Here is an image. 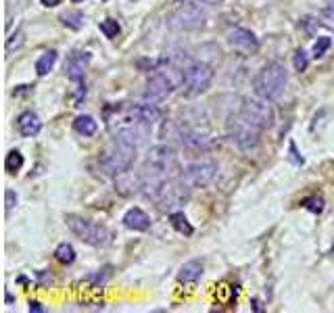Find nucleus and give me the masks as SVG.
<instances>
[{"instance_id": "obj_1", "label": "nucleus", "mask_w": 334, "mask_h": 313, "mask_svg": "<svg viewBox=\"0 0 334 313\" xmlns=\"http://www.w3.org/2000/svg\"><path fill=\"white\" fill-rule=\"evenodd\" d=\"M178 171V154L173 146L159 144L153 146L146 152V159L142 163V180H144V190L148 197H153L157 188L173 178Z\"/></svg>"}, {"instance_id": "obj_2", "label": "nucleus", "mask_w": 334, "mask_h": 313, "mask_svg": "<svg viewBox=\"0 0 334 313\" xmlns=\"http://www.w3.org/2000/svg\"><path fill=\"white\" fill-rule=\"evenodd\" d=\"M286 69L282 63L278 61H271L267 63L265 67H261V71L255 75L253 80V90L259 99H265V101H274L278 99L280 94L284 92L286 88Z\"/></svg>"}, {"instance_id": "obj_3", "label": "nucleus", "mask_w": 334, "mask_h": 313, "mask_svg": "<svg viewBox=\"0 0 334 313\" xmlns=\"http://www.w3.org/2000/svg\"><path fill=\"white\" fill-rule=\"evenodd\" d=\"M265 130L259 128L257 123H253L249 117H245L240 111L236 115L230 117V123H228V134H230V140L240 148V150H253L257 148L259 140H261V134Z\"/></svg>"}, {"instance_id": "obj_4", "label": "nucleus", "mask_w": 334, "mask_h": 313, "mask_svg": "<svg viewBox=\"0 0 334 313\" xmlns=\"http://www.w3.org/2000/svg\"><path fill=\"white\" fill-rule=\"evenodd\" d=\"M67 228L86 244L90 246H107L113 238V232L101 224L94 222H88V219L80 217V215H67L65 217Z\"/></svg>"}, {"instance_id": "obj_5", "label": "nucleus", "mask_w": 334, "mask_h": 313, "mask_svg": "<svg viewBox=\"0 0 334 313\" xmlns=\"http://www.w3.org/2000/svg\"><path fill=\"white\" fill-rule=\"evenodd\" d=\"M188 194H190V186L182 180V175L180 178L173 175V178L165 180L150 199H155V203L159 205L161 211H169L171 213L175 207L184 205L188 201Z\"/></svg>"}, {"instance_id": "obj_6", "label": "nucleus", "mask_w": 334, "mask_h": 313, "mask_svg": "<svg viewBox=\"0 0 334 313\" xmlns=\"http://www.w3.org/2000/svg\"><path fill=\"white\" fill-rule=\"evenodd\" d=\"M134 156H136V146L115 140V144L101 156L99 165L107 175H119L132 167Z\"/></svg>"}, {"instance_id": "obj_7", "label": "nucleus", "mask_w": 334, "mask_h": 313, "mask_svg": "<svg viewBox=\"0 0 334 313\" xmlns=\"http://www.w3.org/2000/svg\"><path fill=\"white\" fill-rule=\"evenodd\" d=\"M207 7L209 3H194V0H186L184 7H180L167 21V25L175 31H188V29H197L205 23L207 19Z\"/></svg>"}, {"instance_id": "obj_8", "label": "nucleus", "mask_w": 334, "mask_h": 313, "mask_svg": "<svg viewBox=\"0 0 334 313\" xmlns=\"http://www.w3.org/2000/svg\"><path fill=\"white\" fill-rule=\"evenodd\" d=\"M211 80H213V69L205 63H192L182 71V84H184V92L188 96L205 92L211 86Z\"/></svg>"}, {"instance_id": "obj_9", "label": "nucleus", "mask_w": 334, "mask_h": 313, "mask_svg": "<svg viewBox=\"0 0 334 313\" xmlns=\"http://www.w3.org/2000/svg\"><path fill=\"white\" fill-rule=\"evenodd\" d=\"M215 175H218V165L213 161H207V159L194 161V163H190L184 171H182V180H184L190 188L209 186L211 182L215 180Z\"/></svg>"}, {"instance_id": "obj_10", "label": "nucleus", "mask_w": 334, "mask_h": 313, "mask_svg": "<svg viewBox=\"0 0 334 313\" xmlns=\"http://www.w3.org/2000/svg\"><path fill=\"white\" fill-rule=\"evenodd\" d=\"M240 113L245 117H249L253 123H257L263 130H267L271 125V121H274V113H271L269 105H265V99L263 101H255V99L245 101L240 107Z\"/></svg>"}, {"instance_id": "obj_11", "label": "nucleus", "mask_w": 334, "mask_h": 313, "mask_svg": "<svg viewBox=\"0 0 334 313\" xmlns=\"http://www.w3.org/2000/svg\"><path fill=\"white\" fill-rule=\"evenodd\" d=\"M175 88V80L171 77V71H157L146 82V99L148 101H161Z\"/></svg>"}, {"instance_id": "obj_12", "label": "nucleus", "mask_w": 334, "mask_h": 313, "mask_svg": "<svg viewBox=\"0 0 334 313\" xmlns=\"http://www.w3.org/2000/svg\"><path fill=\"white\" fill-rule=\"evenodd\" d=\"M228 44L242 50V52H255L259 48V40L255 38L253 31L245 27H234L228 31Z\"/></svg>"}, {"instance_id": "obj_13", "label": "nucleus", "mask_w": 334, "mask_h": 313, "mask_svg": "<svg viewBox=\"0 0 334 313\" xmlns=\"http://www.w3.org/2000/svg\"><path fill=\"white\" fill-rule=\"evenodd\" d=\"M140 188H144V180H142V171L136 173V171H124L115 175V190L121 194V197H132L136 194Z\"/></svg>"}, {"instance_id": "obj_14", "label": "nucleus", "mask_w": 334, "mask_h": 313, "mask_svg": "<svg viewBox=\"0 0 334 313\" xmlns=\"http://www.w3.org/2000/svg\"><path fill=\"white\" fill-rule=\"evenodd\" d=\"M121 222H124V226H126V228L136 230V232H146V230L150 228V217H148V215H146L142 209H138V207L128 209Z\"/></svg>"}, {"instance_id": "obj_15", "label": "nucleus", "mask_w": 334, "mask_h": 313, "mask_svg": "<svg viewBox=\"0 0 334 313\" xmlns=\"http://www.w3.org/2000/svg\"><path fill=\"white\" fill-rule=\"evenodd\" d=\"M17 128H19V132H21V136H25V138H34V136L40 134L42 123H40V117H38L36 113L25 111V113H21L19 119H17Z\"/></svg>"}, {"instance_id": "obj_16", "label": "nucleus", "mask_w": 334, "mask_h": 313, "mask_svg": "<svg viewBox=\"0 0 334 313\" xmlns=\"http://www.w3.org/2000/svg\"><path fill=\"white\" fill-rule=\"evenodd\" d=\"M90 52H77V54H73L69 61H67V67H65V71H67V77L69 80H73V82H80V80H84V71H86V67L90 65Z\"/></svg>"}, {"instance_id": "obj_17", "label": "nucleus", "mask_w": 334, "mask_h": 313, "mask_svg": "<svg viewBox=\"0 0 334 313\" xmlns=\"http://www.w3.org/2000/svg\"><path fill=\"white\" fill-rule=\"evenodd\" d=\"M201 276H203V263L199 259H192V261L182 265V269L178 273V280L184 282V284H197V282L201 280Z\"/></svg>"}, {"instance_id": "obj_18", "label": "nucleus", "mask_w": 334, "mask_h": 313, "mask_svg": "<svg viewBox=\"0 0 334 313\" xmlns=\"http://www.w3.org/2000/svg\"><path fill=\"white\" fill-rule=\"evenodd\" d=\"M132 109H134L136 117H138L140 121L148 123V125H153V123H155V121H159V117H161L159 107H157V105H153V103H140V105H132Z\"/></svg>"}, {"instance_id": "obj_19", "label": "nucleus", "mask_w": 334, "mask_h": 313, "mask_svg": "<svg viewBox=\"0 0 334 313\" xmlns=\"http://www.w3.org/2000/svg\"><path fill=\"white\" fill-rule=\"evenodd\" d=\"M169 224L173 226L175 232L184 234V236H192V234H194V228L190 226L188 217L182 213V211H171V213H169Z\"/></svg>"}, {"instance_id": "obj_20", "label": "nucleus", "mask_w": 334, "mask_h": 313, "mask_svg": "<svg viewBox=\"0 0 334 313\" xmlns=\"http://www.w3.org/2000/svg\"><path fill=\"white\" fill-rule=\"evenodd\" d=\"M73 130L77 134H82V136H94L96 130H99V123L94 121V117H90V115H80L73 121Z\"/></svg>"}, {"instance_id": "obj_21", "label": "nucleus", "mask_w": 334, "mask_h": 313, "mask_svg": "<svg viewBox=\"0 0 334 313\" xmlns=\"http://www.w3.org/2000/svg\"><path fill=\"white\" fill-rule=\"evenodd\" d=\"M182 142H184L188 148H194V150H209L213 146L207 136H199V134H182Z\"/></svg>"}, {"instance_id": "obj_22", "label": "nucleus", "mask_w": 334, "mask_h": 313, "mask_svg": "<svg viewBox=\"0 0 334 313\" xmlns=\"http://www.w3.org/2000/svg\"><path fill=\"white\" fill-rule=\"evenodd\" d=\"M54 63H56V52H54V50L44 52V54H42V56L36 61V73H38L40 77L48 75V71L54 67Z\"/></svg>"}, {"instance_id": "obj_23", "label": "nucleus", "mask_w": 334, "mask_h": 313, "mask_svg": "<svg viewBox=\"0 0 334 313\" xmlns=\"http://www.w3.org/2000/svg\"><path fill=\"white\" fill-rule=\"evenodd\" d=\"M54 257H56V261H61L63 265H71L75 261V248L71 244H67V242H61L56 246V250H54Z\"/></svg>"}, {"instance_id": "obj_24", "label": "nucleus", "mask_w": 334, "mask_h": 313, "mask_svg": "<svg viewBox=\"0 0 334 313\" xmlns=\"http://www.w3.org/2000/svg\"><path fill=\"white\" fill-rule=\"evenodd\" d=\"M58 19H61V23H63L65 27H69V29H82V25H84V15L80 11H67V13L61 15Z\"/></svg>"}, {"instance_id": "obj_25", "label": "nucleus", "mask_w": 334, "mask_h": 313, "mask_svg": "<svg viewBox=\"0 0 334 313\" xmlns=\"http://www.w3.org/2000/svg\"><path fill=\"white\" fill-rule=\"evenodd\" d=\"M21 167H23V154L19 150H11L5 159V169L9 173H17Z\"/></svg>"}, {"instance_id": "obj_26", "label": "nucleus", "mask_w": 334, "mask_h": 313, "mask_svg": "<svg viewBox=\"0 0 334 313\" xmlns=\"http://www.w3.org/2000/svg\"><path fill=\"white\" fill-rule=\"evenodd\" d=\"M101 31L105 34V38H115L117 34H119V23L115 21V19H105V21H101Z\"/></svg>"}, {"instance_id": "obj_27", "label": "nucleus", "mask_w": 334, "mask_h": 313, "mask_svg": "<svg viewBox=\"0 0 334 313\" xmlns=\"http://www.w3.org/2000/svg\"><path fill=\"white\" fill-rule=\"evenodd\" d=\"M292 65H294V71H299V73H303V71L307 69V65H309V58H307L305 50H297V52H294Z\"/></svg>"}, {"instance_id": "obj_28", "label": "nucleus", "mask_w": 334, "mask_h": 313, "mask_svg": "<svg viewBox=\"0 0 334 313\" xmlns=\"http://www.w3.org/2000/svg\"><path fill=\"white\" fill-rule=\"evenodd\" d=\"M332 46V40L328 38V36H322V38H318V42L313 44V56L316 58H320V56H324L326 54V50Z\"/></svg>"}, {"instance_id": "obj_29", "label": "nucleus", "mask_w": 334, "mask_h": 313, "mask_svg": "<svg viewBox=\"0 0 334 313\" xmlns=\"http://www.w3.org/2000/svg\"><path fill=\"white\" fill-rule=\"evenodd\" d=\"M303 207H305L307 211H311V213H322V209H324V199H322V197H309V199L303 201Z\"/></svg>"}, {"instance_id": "obj_30", "label": "nucleus", "mask_w": 334, "mask_h": 313, "mask_svg": "<svg viewBox=\"0 0 334 313\" xmlns=\"http://www.w3.org/2000/svg\"><path fill=\"white\" fill-rule=\"evenodd\" d=\"M21 42H23V34H21V31L13 34V36L7 40V56H11L13 50H15V46H21Z\"/></svg>"}, {"instance_id": "obj_31", "label": "nucleus", "mask_w": 334, "mask_h": 313, "mask_svg": "<svg viewBox=\"0 0 334 313\" xmlns=\"http://www.w3.org/2000/svg\"><path fill=\"white\" fill-rule=\"evenodd\" d=\"M322 17H324L328 23L334 25V0H326V7H324V11H322Z\"/></svg>"}, {"instance_id": "obj_32", "label": "nucleus", "mask_w": 334, "mask_h": 313, "mask_svg": "<svg viewBox=\"0 0 334 313\" xmlns=\"http://www.w3.org/2000/svg\"><path fill=\"white\" fill-rule=\"evenodd\" d=\"M17 192H13V190H7L5 192V207H7V211H11L15 205H17Z\"/></svg>"}, {"instance_id": "obj_33", "label": "nucleus", "mask_w": 334, "mask_h": 313, "mask_svg": "<svg viewBox=\"0 0 334 313\" xmlns=\"http://www.w3.org/2000/svg\"><path fill=\"white\" fill-rule=\"evenodd\" d=\"M29 311H36V313H42L44 311V307H40V303H29Z\"/></svg>"}, {"instance_id": "obj_34", "label": "nucleus", "mask_w": 334, "mask_h": 313, "mask_svg": "<svg viewBox=\"0 0 334 313\" xmlns=\"http://www.w3.org/2000/svg\"><path fill=\"white\" fill-rule=\"evenodd\" d=\"M38 280H40V284H46V282H52V276H46V273H38Z\"/></svg>"}, {"instance_id": "obj_35", "label": "nucleus", "mask_w": 334, "mask_h": 313, "mask_svg": "<svg viewBox=\"0 0 334 313\" xmlns=\"http://www.w3.org/2000/svg\"><path fill=\"white\" fill-rule=\"evenodd\" d=\"M40 3H42L44 7H56V5L61 3V0H40Z\"/></svg>"}, {"instance_id": "obj_36", "label": "nucleus", "mask_w": 334, "mask_h": 313, "mask_svg": "<svg viewBox=\"0 0 334 313\" xmlns=\"http://www.w3.org/2000/svg\"><path fill=\"white\" fill-rule=\"evenodd\" d=\"M290 152H294V154H297V148H294V142H290ZM294 161H297V163H303V156H294Z\"/></svg>"}, {"instance_id": "obj_37", "label": "nucleus", "mask_w": 334, "mask_h": 313, "mask_svg": "<svg viewBox=\"0 0 334 313\" xmlns=\"http://www.w3.org/2000/svg\"><path fill=\"white\" fill-rule=\"evenodd\" d=\"M178 3H186V0H178Z\"/></svg>"}, {"instance_id": "obj_38", "label": "nucleus", "mask_w": 334, "mask_h": 313, "mask_svg": "<svg viewBox=\"0 0 334 313\" xmlns=\"http://www.w3.org/2000/svg\"><path fill=\"white\" fill-rule=\"evenodd\" d=\"M73 3H82V0H73Z\"/></svg>"}]
</instances>
